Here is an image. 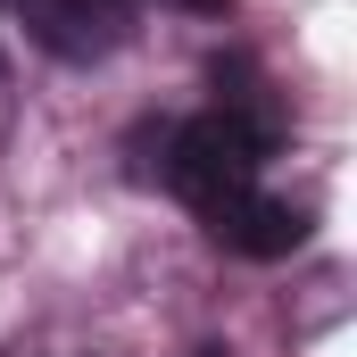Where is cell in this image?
Returning <instances> with one entry per match:
<instances>
[{"label":"cell","instance_id":"6da1fadb","mask_svg":"<svg viewBox=\"0 0 357 357\" xmlns=\"http://www.w3.org/2000/svg\"><path fill=\"white\" fill-rule=\"evenodd\" d=\"M266 116H250V108H208V116H191L175 142H167V183H175L191 208H208V199H233V191H250V183L266 175Z\"/></svg>","mask_w":357,"mask_h":357},{"label":"cell","instance_id":"7a4b0ae2","mask_svg":"<svg viewBox=\"0 0 357 357\" xmlns=\"http://www.w3.org/2000/svg\"><path fill=\"white\" fill-rule=\"evenodd\" d=\"M199 225L216 233V250H233V258H291L299 241H307V216L291 208V199H274V191H233V199H208L199 208Z\"/></svg>","mask_w":357,"mask_h":357},{"label":"cell","instance_id":"3957f363","mask_svg":"<svg viewBox=\"0 0 357 357\" xmlns=\"http://www.w3.org/2000/svg\"><path fill=\"white\" fill-rule=\"evenodd\" d=\"M17 25L50 50V59H108L125 42V0H17Z\"/></svg>","mask_w":357,"mask_h":357},{"label":"cell","instance_id":"277c9868","mask_svg":"<svg viewBox=\"0 0 357 357\" xmlns=\"http://www.w3.org/2000/svg\"><path fill=\"white\" fill-rule=\"evenodd\" d=\"M175 8H225V0H175Z\"/></svg>","mask_w":357,"mask_h":357},{"label":"cell","instance_id":"5b68a950","mask_svg":"<svg viewBox=\"0 0 357 357\" xmlns=\"http://www.w3.org/2000/svg\"><path fill=\"white\" fill-rule=\"evenodd\" d=\"M191 357H225V349H191Z\"/></svg>","mask_w":357,"mask_h":357}]
</instances>
